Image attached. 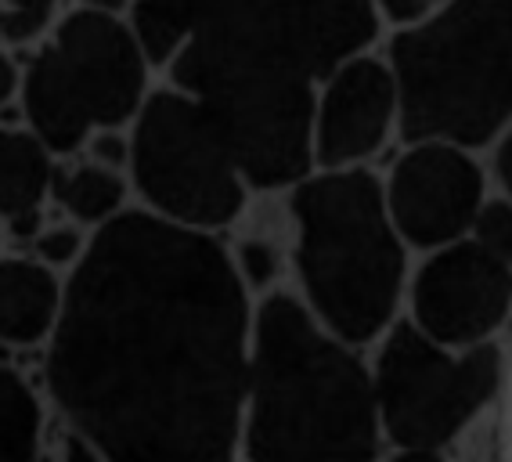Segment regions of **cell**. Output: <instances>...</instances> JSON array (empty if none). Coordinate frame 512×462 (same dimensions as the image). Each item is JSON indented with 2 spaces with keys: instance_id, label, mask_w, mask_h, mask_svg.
<instances>
[{
  "instance_id": "277c9868",
  "label": "cell",
  "mask_w": 512,
  "mask_h": 462,
  "mask_svg": "<svg viewBox=\"0 0 512 462\" xmlns=\"http://www.w3.org/2000/svg\"><path fill=\"white\" fill-rule=\"evenodd\" d=\"M408 141L480 145L512 116V0H448L390 47Z\"/></svg>"
},
{
  "instance_id": "5bb4252c",
  "label": "cell",
  "mask_w": 512,
  "mask_h": 462,
  "mask_svg": "<svg viewBox=\"0 0 512 462\" xmlns=\"http://www.w3.org/2000/svg\"><path fill=\"white\" fill-rule=\"evenodd\" d=\"M51 199L62 206L65 217L73 224H101L116 221L127 203V177L123 170H109L91 159H73V163H58L55 181H51Z\"/></svg>"
},
{
  "instance_id": "4316f807",
  "label": "cell",
  "mask_w": 512,
  "mask_h": 462,
  "mask_svg": "<svg viewBox=\"0 0 512 462\" xmlns=\"http://www.w3.org/2000/svg\"><path fill=\"white\" fill-rule=\"evenodd\" d=\"M0 44L8 47V22H4V8H0Z\"/></svg>"
},
{
  "instance_id": "e0dca14e",
  "label": "cell",
  "mask_w": 512,
  "mask_h": 462,
  "mask_svg": "<svg viewBox=\"0 0 512 462\" xmlns=\"http://www.w3.org/2000/svg\"><path fill=\"white\" fill-rule=\"evenodd\" d=\"M87 242L83 239L80 224H51V228H40L37 239H33V253L44 268L51 271H73L76 264L87 253Z\"/></svg>"
},
{
  "instance_id": "9c48e42d",
  "label": "cell",
  "mask_w": 512,
  "mask_h": 462,
  "mask_svg": "<svg viewBox=\"0 0 512 462\" xmlns=\"http://www.w3.org/2000/svg\"><path fill=\"white\" fill-rule=\"evenodd\" d=\"M383 195L397 235L415 246H444L476 221L484 177L455 145L415 141L397 159Z\"/></svg>"
},
{
  "instance_id": "52a82bcc",
  "label": "cell",
  "mask_w": 512,
  "mask_h": 462,
  "mask_svg": "<svg viewBox=\"0 0 512 462\" xmlns=\"http://www.w3.org/2000/svg\"><path fill=\"white\" fill-rule=\"evenodd\" d=\"M127 170L148 213L181 228L231 224L246 203V177L224 134L210 112L177 87L148 91L130 123Z\"/></svg>"
},
{
  "instance_id": "8fae6325",
  "label": "cell",
  "mask_w": 512,
  "mask_h": 462,
  "mask_svg": "<svg viewBox=\"0 0 512 462\" xmlns=\"http://www.w3.org/2000/svg\"><path fill=\"white\" fill-rule=\"evenodd\" d=\"M397 120V84L390 65L372 55L343 62L314 102V159L325 170L354 167L386 141Z\"/></svg>"
},
{
  "instance_id": "d4e9b609",
  "label": "cell",
  "mask_w": 512,
  "mask_h": 462,
  "mask_svg": "<svg viewBox=\"0 0 512 462\" xmlns=\"http://www.w3.org/2000/svg\"><path fill=\"white\" fill-rule=\"evenodd\" d=\"M498 170H502L505 188H509V192H512V134H509V138H505L502 152H498Z\"/></svg>"
},
{
  "instance_id": "4fadbf2b",
  "label": "cell",
  "mask_w": 512,
  "mask_h": 462,
  "mask_svg": "<svg viewBox=\"0 0 512 462\" xmlns=\"http://www.w3.org/2000/svg\"><path fill=\"white\" fill-rule=\"evenodd\" d=\"M65 282L29 257H0V343L33 347L51 340Z\"/></svg>"
},
{
  "instance_id": "484cf974",
  "label": "cell",
  "mask_w": 512,
  "mask_h": 462,
  "mask_svg": "<svg viewBox=\"0 0 512 462\" xmlns=\"http://www.w3.org/2000/svg\"><path fill=\"white\" fill-rule=\"evenodd\" d=\"M394 462H440V459H437V452H404V455H397Z\"/></svg>"
},
{
  "instance_id": "7c38bea8",
  "label": "cell",
  "mask_w": 512,
  "mask_h": 462,
  "mask_svg": "<svg viewBox=\"0 0 512 462\" xmlns=\"http://www.w3.org/2000/svg\"><path fill=\"white\" fill-rule=\"evenodd\" d=\"M55 152L26 127L0 123V221L15 239H37L55 181Z\"/></svg>"
},
{
  "instance_id": "9a60e30c",
  "label": "cell",
  "mask_w": 512,
  "mask_h": 462,
  "mask_svg": "<svg viewBox=\"0 0 512 462\" xmlns=\"http://www.w3.org/2000/svg\"><path fill=\"white\" fill-rule=\"evenodd\" d=\"M44 408L15 369L0 365V462H37Z\"/></svg>"
},
{
  "instance_id": "8992f818",
  "label": "cell",
  "mask_w": 512,
  "mask_h": 462,
  "mask_svg": "<svg viewBox=\"0 0 512 462\" xmlns=\"http://www.w3.org/2000/svg\"><path fill=\"white\" fill-rule=\"evenodd\" d=\"M152 62L127 15L69 8L22 62V123L55 156L98 130H127L148 98Z\"/></svg>"
},
{
  "instance_id": "7a4b0ae2",
  "label": "cell",
  "mask_w": 512,
  "mask_h": 462,
  "mask_svg": "<svg viewBox=\"0 0 512 462\" xmlns=\"http://www.w3.org/2000/svg\"><path fill=\"white\" fill-rule=\"evenodd\" d=\"M152 69L210 112L253 188H285L314 163L318 87L379 33L372 0H134Z\"/></svg>"
},
{
  "instance_id": "ac0fdd59",
  "label": "cell",
  "mask_w": 512,
  "mask_h": 462,
  "mask_svg": "<svg viewBox=\"0 0 512 462\" xmlns=\"http://www.w3.org/2000/svg\"><path fill=\"white\" fill-rule=\"evenodd\" d=\"M476 242L484 246L491 257L512 268V206L509 203H491L480 206L476 213Z\"/></svg>"
},
{
  "instance_id": "44dd1931",
  "label": "cell",
  "mask_w": 512,
  "mask_h": 462,
  "mask_svg": "<svg viewBox=\"0 0 512 462\" xmlns=\"http://www.w3.org/2000/svg\"><path fill=\"white\" fill-rule=\"evenodd\" d=\"M22 98V62L15 58L11 47L0 44V112L19 105Z\"/></svg>"
},
{
  "instance_id": "2e32d148",
  "label": "cell",
  "mask_w": 512,
  "mask_h": 462,
  "mask_svg": "<svg viewBox=\"0 0 512 462\" xmlns=\"http://www.w3.org/2000/svg\"><path fill=\"white\" fill-rule=\"evenodd\" d=\"M4 22H8V47H37L51 33L73 0H0Z\"/></svg>"
},
{
  "instance_id": "6da1fadb",
  "label": "cell",
  "mask_w": 512,
  "mask_h": 462,
  "mask_svg": "<svg viewBox=\"0 0 512 462\" xmlns=\"http://www.w3.org/2000/svg\"><path fill=\"white\" fill-rule=\"evenodd\" d=\"M249 336L246 282L210 231L123 210L69 271L47 390L109 462H231Z\"/></svg>"
},
{
  "instance_id": "3957f363",
  "label": "cell",
  "mask_w": 512,
  "mask_h": 462,
  "mask_svg": "<svg viewBox=\"0 0 512 462\" xmlns=\"http://www.w3.org/2000/svg\"><path fill=\"white\" fill-rule=\"evenodd\" d=\"M242 437L249 462H372L379 452L372 376L293 296H271L253 322Z\"/></svg>"
},
{
  "instance_id": "ba28073f",
  "label": "cell",
  "mask_w": 512,
  "mask_h": 462,
  "mask_svg": "<svg viewBox=\"0 0 512 462\" xmlns=\"http://www.w3.org/2000/svg\"><path fill=\"white\" fill-rule=\"evenodd\" d=\"M494 387V347L451 358L419 325H397L372 376L379 426L404 452H437L484 408Z\"/></svg>"
},
{
  "instance_id": "603a6c76",
  "label": "cell",
  "mask_w": 512,
  "mask_h": 462,
  "mask_svg": "<svg viewBox=\"0 0 512 462\" xmlns=\"http://www.w3.org/2000/svg\"><path fill=\"white\" fill-rule=\"evenodd\" d=\"M62 462H109V455L80 430H69L62 441Z\"/></svg>"
},
{
  "instance_id": "30bf717a",
  "label": "cell",
  "mask_w": 512,
  "mask_h": 462,
  "mask_svg": "<svg viewBox=\"0 0 512 462\" xmlns=\"http://www.w3.org/2000/svg\"><path fill=\"white\" fill-rule=\"evenodd\" d=\"M512 307V268L480 246L458 242L415 278V318L437 343H476L494 333Z\"/></svg>"
},
{
  "instance_id": "5b68a950",
  "label": "cell",
  "mask_w": 512,
  "mask_h": 462,
  "mask_svg": "<svg viewBox=\"0 0 512 462\" xmlns=\"http://www.w3.org/2000/svg\"><path fill=\"white\" fill-rule=\"evenodd\" d=\"M296 268L307 311L343 343H365L394 318L404 253L383 185L343 167L303 177L293 192Z\"/></svg>"
},
{
  "instance_id": "7402d4cb",
  "label": "cell",
  "mask_w": 512,
  "mask_h": 462,
  "mask_svg": "<svg viewBox=\"0 0 512 462\" xmlns=\"http://www.w3.org/2000/svg\"><path fill=\"white\" fill-rule=\"evenodd\" d=\"M238 275H242V282H267V278L275 275V253L267 250V246H260V242H249L246 250H242V260H235Z\"/></svg>"
},
{
  "instance_id": "ffe728a7",
  "label": "cell",
  "mask_w": 512,
  "mask_h": 462,
  "mask_svg": "<svg viewBox=\"0 0 512 462\" xmlns=\"http://www.w3.org/2000/svg\"><path fill=\"white\" fill-rule=\"evenodd\" d=\"M372 4L379 15H386L397 26H415V22H422L437 8H444L448 0H372Z\"/></svg>"
},
{
  "instance_id": "d6986e66",
  "label": "cell",
  "mask_w": 512,
  "mask_h": 462,
  "mask_svg": "<svg viewBox=\"0 0 512 462\" xmlns=\"http://www.w3.org/2000/svg\"><path fill=\"white\" fill-rule=\"evenodd\" d=\"M83 152H87L91 163H101V167H109V170H127L130 167V134H123V130H98V134L87 138Z\"/></svg>"
},
{
  "instance_id": "cb8c5ba5",
  "label": "cell",
  "mask_w": 512,
  "mask_h": 462,
  "mask_svg": "<svg viewBox=\"0 0 512 462\" xmlns=\"http://www.w3.org/2000/svg\"><path fill=\"white\" fill-rule=\"evenodd\" d=\"M134 0H73V8L94 11V15H130Z\"/></svg>"
}]
</instances>
